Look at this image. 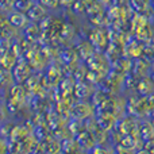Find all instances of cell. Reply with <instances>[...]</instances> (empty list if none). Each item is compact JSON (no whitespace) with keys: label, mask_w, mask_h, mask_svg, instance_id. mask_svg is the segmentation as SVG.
Listing matches in <instances>:
<instances>
[{"label":"cell","mask_w":154,"mask_h":154,"mask_svg":"<svg viewBox=\"0 0 154 154\" xmlns=\"http://www.w3.org/2000/svg\"><path fill=\"white\" fill-rule=\"evenodd\" d=\"M95 154H107V153H104L103 150H100V149H96L95 150Z\"/></svg>","instance_id":"cell-2"},{"label":"cell","mask_w":154,"mask_h":154,"mask_svg":"<svg viewBox=\"0 0 154 154\" xmlns=\"http://www.w3.org/2000/svg\"><path fill=\"white\" fill-rule=\"evenodd\" d=\"M115 154H130L128 152H126V150H119V152H116Z\"/></svg>","instance_id":"cell-3"},{"label":"cell","mask_w":154,"mask_h":154,"mask_svg":"<svg viewBox=\"0 0 154 154\" xmlns=\"http://www.w3.org/2000/svg\"><path fill=\"white\" fill-rule=\"evenodd\" d=\"M4 150H5L4 145H3V143H0V154H4Z\"/></svg>","instance_id":"cell-1"}]
</instances>
